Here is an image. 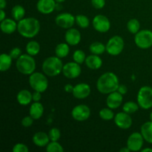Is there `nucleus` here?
I'll use <instances>...</instances> for the list:
<instances>
[{
	"instance_id": "obj_45",
	"label": "nucleus",
	"mask_w": 152,
	"mask_h": 152,
	"mask_svg": "<svg viewBox=\"0 0 152 152\" xmlns=\"http://www.w3.org/2000/svg\"><path fill=\"white\" fill-rule=\"evenodd\" d=\"M6 4H7L6 0H0V8L4 9L6 7Z\"/></svg>"
},
{
	"instance_id": "obj_18",
	"label": "nucleus",
	"mask_w": 152,
	"mask_h": 152,
	"mask_svg": "<svg viewBox=\"0 0 152 152\" xmlns=\"http://www.w3.org/2000/svg\"><path fill=\"white\" fill-rule=\"evenodd\" d=\"M123 102V94L119 93L117 91L110 93L106 99V104L108 108L116 109L121 105Z\"/></svg>"
},
{
	"instance_id": "obj_28",
	"label": "nucleus",
	"mask_w": 152,
	"mask_h": 152,
	"mask_svg": "<svg viewBox=\"0 0 152 152\" xmlns=\"http://www.w3.org/2000/svg\"><path fill=\"white\" fill-rule=\"evenodd\" d=\"M11 14L14 20L19 22V21L24 19V16H25V10L22 5L17 4V5H15L13 7L11 10Z\"/></svg>"
},
{
	"instance_id": "obj_31",
	"label": "nucleus",
	"mask_w": 152,
	"mask_h": 152,
	"mask_svg": "<svg viewBox=\"0 0 152 152\" xmlns=\"http://www.w3.org/2000/svg\"><path fill=\"white\" fill-rule=\"evenodd\" d=\"M140 28V24L137 19H132L128 22L127 28L129 32L132 34H136L137 33L139 32Z\"/></svg>"
},
{
	"instance_id": "obj_20",
	"label": "nucleus",
	"mask_w": 152,
	"mask_h": 152,
	"mask_svg": "<svg viewBox=\"0 0 152 152\" xmlns=\"http://www.w3.org/2000/svg\"><path fill=\"white\" fill-rule=\"evenodd\" d=\"M86 64L88 68L91 70H97L101 68L102 65V60L99 55L92 54L87 56L86 59Z\"/></svg>"
},
{
	"instance_id": "obj_40",
	"label": "nucleus",
	"mask_w": 152,
	"mask_h": 152,
	"mask_svg": "<svg viewBox=\"0 0 152 152\" xmlns=\"http://www.w3.org/2000/svg\"><path fill=\"white\" fill-rule=\"evenodd\" d=\"M91 4L94 8L102 9L105 5V0H91Z\"/></svg>"
},
{
	"instance_id": "obj_47",
	"label": "nucleus",
	"mask_w": 152,
	"mask_h": 152,
	"mask_svg": "<svg viewBox=\"0 0 152 152\" xmlns=\"http://www.w3.org/2000/svg\"><path fill=\"white\" fill-rule=\"evenodd\" d=\"M142 152H146V151H150V152H152V148H145V149H142Z\"/></svg>"
},
{
	"instance_id": "obj_9",
	"label": "nucleus",
	"mask_w": 152,
	"mask_h": 152,
	"mask_svg": "<svg viewBox=\"0 0 152 152\" xmlns=\"http://www.w3.org/2000/svg\"><path fill=\"white\" fill-rule=\"evenodd\" d=\"M144 138L142 134L134 132L128 138L127 146L132 151H139L143 145Z\"/></svg>"
},
{
	"instance_id": "obj_24",
	"label": "nucleus",
	"mask_w": 152,
	"mask_h": 152,
	"mask_svg": "<svg viewBox=\"0 0 152 152\" xmlns=\"http://www.w3.org/2000/svg\"><path fill=\"white\" fill-rule=\"evenodd\" d=\"M141 134L144 140L152 144V122H146L141 126Z\"/></svg>"
},
{
	"instance_id": "obj_19",
	"label": "nucleus",
	"mask_w": 152,
	"mask_h": 152,
	"mask_svg": "<svg viewBox=\"0 0 152 152\" xmlns=\"http://www.w3.org/2000/svg\"><path fill=\"white\" fill-rule=\"evenodd\" d=\"M18 24L16 22V20L11 19H4L1 22V30L3 33L6 34H11L17 30Z\"/></svg>"
},
{
	"instance_id": "obj_49",
	"label": "nucleus",
	"mask_w": 152,
	"mask_h": 152,
	"mask_svg": "<svg viewBox=\"0 0 152 152\" xmlns=\"http://www.w3.org/2000/svg\"><path fill=\"white\" fill-rule=\"evenodd\" d=\"M150 120L152 122V111H151V114H150Z\"/></svg>"
},
{
	"instance_id": "obj_32",
	"label": "nucleus",
	"mask_w": 152,
	"mask_h": 152,
	"mask_svg": "<svg viewBox=\"0 0 152 152\" xmlns=\"http://www.w3.org/2000/svg\"><path fill=\"white\" fill-rule=\"evenodd\" d=\"M76 19V23L77 24L79 27L82 28H87L89 26L90 24V21L89 19L86 16L83 14L77 15L75 17Z\"/></svg>"
},
{
	"instance_id": "obj_14",
	"label": "nucleus",
	"mask_w": 152,
	"mask_h": 152,
	"mask_svg": "<svg viewBox=\"0 0 152 152\" xmlns=\"http://www.w3.org/2000/svg\"><path fill=\"white\" fill-rule=\"evenodd\" d=\"M114 123L122 129H128L132 126V119L129 114L126 112H120L114 117Z\"/></svg>"
},
{
	"instance_id": "obj_38",
	"label": "nucleus",
	"mask_w": 152,
	"mask_h": 152,
	"mask_svg": "<svg viewBox=\"0 0 152 152\" xmlns=\"http://www.w3.org/2000/svg\"><path fill=\"white\" fill-rule=\"evenodd\" d=\"M34 120V119L31 116H27L22 120V126L26 128L30 127V126H32Z\"/></svg>"
},
{
	"instance_id": "obj_13",
	"label": "nucleus",
	"mask_w": 152,
	"mask_h": 152,
	"mask_svg": "<svg viewBox=\"0 0 152 152\" xmlns=\"http://www.w3.org/2000/svg\"><path fill=\"white\" fill-rule=\"evenodd\" d=\"M56 24L64 29H69L76 22V19L71 13H62L58 15L55 19Z\"/></svg>"
},
{
	"instance_id": "obj_6",
	"label": "nucleus",
	"mask_w": 152,
	"mask_h": 152,
	"mask_svg": "<svg viewBox=\"0 0 152 152\" xmlns=\"http://www.w3.org/2000/svg\"><path fill=\"white\" fill-rule=\"evenodd\" d=\"M137 103L143 109L152 108V88L143 86L137 94Z\"/></svg>"
},
{
	"instance_id": "obj_42",
	"label": "nucleus",
	"mask_w": 152,
	"mask_h": 152,
	"mask_svg": "<svg viewBox=\"0 0 152 152\" xmlns=\"http://www.w3.org/2000/svg\"><path fill=\"white\" fill-rule=\"evenodd\" d=\"M41 98H42L41 92L35 91V92L33 94V100H34V102H39V101L41 99Z\"/></svg>"
},
{
	"instance_id": "obj_3",
	"label": "nucleus",
	"mask_w": 152,
	"mask_h": 152,
	"mask_svg": "<svg viewBox=\"0 0 152 152\" xmlns=\"http://www.w3.org/2000/svg\"><path fill=\"white\" fill-rule=\"evenodd\" d=\"M63 64L58 56L48 57L42 63V71L48 77H56L62 72Z\"/></svg>"
},
{
	"instance_id": "obj_22",
	"label": "nucleus",
	"mask_w": 152,
	"mask_h": 152,
	"mask_svg": "<svg viewBox=\"0 0 152 152\" xmlns=\"http://www.w3.org/2000/svg\"><path fill=\"white\" fill-rule=\"evenodd\" d=\"M30 116L34 120H39L42 117L44 113V107L42 103L39 102H34L30 107Z\"/></svg>"
},
{
	"instance_id": "obj_26",
	"label": "nucleus",
	"mask_w": 152,
	"mask_h": 152,
	"mask_svg": "<svg viewBox=\"0 0 152 152\" xmlns=\"http://www.w3.org/2000/svg\"><path fill=\"white\" fill-rule=\"evenodd\" d=\"M70 51L69 45L68 43H60L57 45L55 48V53L56 56L60 59L65 57L68 55Z\"/></svg>"
},
{
	"instance_id": "obj_37",
	"label": "nucleus",
	"mask_w": 152,
	"mask_h": 152,
	"mask_svg": "<svg viewBox=\"0 0 152 152\" xmlns=\"http://www.w3.org/2000/svg\"><path fill=\"white\" fill-rule=\"evenodd\" d=\"M13 152H28V148L23 143H16L13 148Z\"/></svg>"
},
{
	"instance_id": "obj_25",
	"label": "nucleus",
	"mask_w": 152,
	"mask_h": 152,
	"mask_svg": "<svg viewBox=\"0 0 152 152\" xmlns=\"http://www.w3.org/2000/svg\"><path fill=\"white\" fill-rule=\"evenodd\" d=\"M12 57L7 53H2L0 56V71L1 72L7 71L10 69L12 64Z\"/></svg>"
},
{
	"instance_id": "obj_46",
	"label": "nucleus",
	"mask_w": 152,
	"mask_h": 152,
	"mask_svg": "<svg viewBox=\"0 0 152 152\" xmlns=\"http://www.w3.org/2000/svg\"><path fill=\"white\" fill-rule=\"evenodd\" d=\"M131 150L128 148V146L126 147V148H122L120 150V152H129Z\"/></svg>"
},
{
	"instance_id": "obj_34",
	"label": "nucleus",
	"mask_w": 152,
	"mask_h": 152,
	"mask_svg": "<svg viewBox=\"0 0 152 152\" xmlns=\"http://www.w3.org/2000/svg\"><path fill=\"white\" fill-rule=\"evenodd\" d=\"M99 117H100L101 119L104 120H111L112 119L114 118V114L113 112V111L111 110V108H102L99 113Z\"/></svg>"
},
{
	"instance_id": "obj_10",
	"label": "nucleus",
	"mask_w": 152,
	"mask_h": 152,
	"mask_svg": "<svg viewBox=\"0 0 152 152\" xmlns=\"http://www.w3.org/2000/svg\"><path fill=\"white\" fill-rule=\"evenodd\" d=\"M93 27L96 31L100 33H106L111 28L109 19L104 15H97L92 21Z\"/></svg>"
},
{
	"instance_id": "obj_27",
	"label": "nucleus",
	"mask_w": 152,
	"mask_h": 152,
	"mask_svg": "<svg viewBox=\"0 0 152 152\" xmlns=\"http://www.w3.org/2000/svg\"><path fill=\"white\" fill-rule=\"evenodd\" d=\"M89 50L92 54L100 55L102 54L106 50V45L102 44V42H94L92 44H91Z\"/></svg>"
},
{
	"instance_id": "obj_17",
	"label": "nucleus",
	"mask_w": 152,
	"mask_h": 152,
	"mask_svg": "<svg viewBox=\"0 0 152 152\" xmlns=\"http://www.w3.org/2000/svg\"><path fill=\"white\" fill-rule=\"evenodd\" d=\"M65 38L69 45L75 46L81 41V34L76 28H69L65 33Z\"/></svg>"
},
{
	"instance_id": "obj_30",
	"label": "nucleus",
	"mask_w": 152,
	"mask_h": 152,
	"mask_svg": "<svg viewBox=\"0 0 152 152\" xmlns=\"http://www.w3.org/2000/svg\"><path fill=\"white\" fill-rule=\"evenodd\" d=\"M123 111L127 113V114H134V113L138 111V109H139V105H138V103L137 104L134 102L129 101V102H126L123 105Z\"/></svg>"
},
{
	"instance_id": "obj_7",
	"label": "nucleus",
	"mask_w": 152,
	"mask_h": 152,
	"mask_svg": "<svg viewBox=\"0 0 152 152\" xmlns=\"http://www.w3.org/2000/svg\"><path fill=\"white\" fill-rule=\"evenodd\" d=\"M134 42L138 48L142 49L149 48L152 46V31L142 30L135 34Z\"/></svg>"
},
{
	"instance_id": "obj_33",
	"label": "nucleus",
	"mask_w": 152,
	"mask_h": 152,
	"mask_svg": "<svg viewBox=\"0 0 152 152\" xmlns=\"http://www.w3.org/2000/svg\"><path fill=\"white\" fill-rule=\"evenodd\" d=\"M46 151L48 152H63L64 148L57 141H51L46 145Z\"/></svg>"
},
{
	"instance_id": "obj_8",
	"label": "nucleus",
	"mask_w": 152,
	"mask_h": 152,
	"mask_svg": "<svg viewBox=\"0 0 152 152\" xmlns=\"http://www.w3.org/2000/svg\"><path fill=\"white\" fill-rule=\"evenodd\" d=\"M124 49V40L120 36L111 37L106 45V51L112 56L120 54Z\"/></svg>"
},
{
	"instance_id": "obj_5",
	"label": "nucleus",
	"mask_w": 152,
	"mask_h": 152,
	"mask_svg": "<svg viewBox=\"0 0 152 152\" xmlns=\"http://www.w3.org/2000/svg\"><path fill=\"white\" fill-rule=\"evenodd\" d=\"M29 84L34 91L45 92L48 87V81L45 75L40 72H34L30 75Z\"/></svg>"
},
{
	"instance_id": "obj_21",
	"label": "nucleus",
	"mask_w": 152,
	"mask_h": 152,
	"mask_svg": "<svg viewBox=\"0 0 152 152\" xmlns=\"http://www.w3.org/2000/svg\"><path fill=\"white\" fill-rule=\"evenodd\" d=\"M50 138L48 134L42 132L36 133L33 137V142L39 147H45L49 143Z\"/></svg>"
},
{
	"instance_id": "obj_23",
	"label": "nucleus",
	"mask_w": 152,
	"mask_h": 152,
	"mask_svg": "<svg viewBox=\"0 0 152 152\" xmlns=\"http://www.w3.org/2000/svg\"><path fill=\"white\" fill-rule=\"evenodd\" d=\"M16 99L21 105H28L33 100V94L28 90L24 89L18 93Z\"/></svg>"
},
{
	"instance_id": "obj_12",
	"label": "nucleus",
	"mask_w": 152,
	"mask_h": 152,
	"mask_svg": "<svg viewBox=\"0 0 152 152\" xmlns=\"http://www.w3.org/2000/svg\"><path fill=\"white\" fill-rule=\"evenodd\" d=\"M72 117L77 121H85L88 120L91 115V110L86 105H78L73 108L71 111Z\"/></svg>"
},
{
	"instance_id": "obj_29",
	"label": "nucleus",
	"mask_w": 152,
	"mask_h": 152,
	"mask_svg": "<svg viewBox=\"0 0 152 152\" xmlns=\"http://www.w3.org/2000/svg\"><path fill=\"white\" fill-rule=\"evenodd\" d=\"M26 51L31 56H36L40 51V45L36 41H30L26 45Z\"/></svg>"
},
{
	"instance_id": "obj_11",
	"label": "nucleus",
	"mask_w": 152,
	"mask_h": 152,
	"mask_svg": "<svg viewBox=\"0 0 152 152\" xmlns=\"http://www.w3.org/2000/svg\"><path fill=\"white\" fill-rule=\"evenodd\" d=\"M82 70L80 64L76 62H68L62 68V74L68 79H75L81 74Z\"/></svg>"
},
{
	"instance_id": "obj_39",
	"label": "nucleus",
	"mask_w": 152,
	"mask_h": 152,
	"mask_svg": "<svg viewBox=\"0 0 152 152\" xmlns=\"http://www.w3.org/2000/svg\"><path fill=\"white\" fill-rule=\"evenodd\" d=\"M9 55L12 57V59H17L22 55V50L19 48H14L12 49L9 53Z\"/></svg>"
},
{
	"instance_id": "obj_35",
	"label": "nucleus",
	"mask_w": 152,
	"mask_h": 152,
	"mask_svg": "<svg viewBox=\"0 0 152 152\" xmlns=\"http://www.w3.org/2000/svg\"><path fill=\"white\" fill-rule=\"evenodd\" d=\"M73 59H74V62H77V63L80 64H80H83V62H86V53H85L82 50H75L74 54H73Z\"/></svg>"
},
{
	"instance_id": "obj_44",
	"label": "nucleus",
	"mask_w": 152,
	"mask_h": 152,
	"mask_svg": "<svg viewBox=\"0 0 152 152\" xmlns=\"http://www.w3.org/2000/svg\"><path fill=\"white\" fill-rule=\"evenodd\" d=\"M5 13L4 11V9H1L0 10V21H3L5 19Z\"/></svg>"
},
{
	"instance_id": "obj_15",
	"label": "nucleus",
	"mask_w": 152,
	"mask_h": 152,
	"mask_svg": "<svg viewBox=\"0 0 152 152\" xmlns=\"http://www.w3.org/2000/svg\"><path fill=\"white\" fill-rule=\"evenodd\" d=\"M72 94L73 96L77 99H86L91 94L90 86L87 83H79L74 86Z\"/></svg>"
},
{
	"instance_id": "obj_43",
	"label": "nucleus",
	"mask_w": 152,
	"mask_h": 152,
	"mask_svg": "<svg viewBox=\"0 0 152 152\" xmlns=\"http://www.w3.org/2000/svg\"><path fill=\"white\" fill-rule=\"evenodd\" d=\"M65 91L67 93H71V92L73 91V89H74V86L71 84H67L65 86V88H64Z\"/></svg>"
},
{
	"instance_id": "obj_36",
	"label": "nucleus",
	"mask_w": 152,
	"mask_h": 152,
	"mask_svg": "<svg viewBox=\"0 0 152 152\" xmlns=\"http://www.w3.org/2000/svg\"><path fill=\"white\" fill-rule=\"evenodd\" d=\"M48 136L50 141H57L60 138V131L57 128H53L48 132Z\"/></svg>"
},
{
	"instance_id": "obj_48",
	"label": "nucleus",
	"mask_w": 152,
	"mask_h": 152,
	"mask_svg": "<svg viewBox=\"0 0 152 152\" xmlns=\"http://www.w3.org/2000/svg\"><path fill=\"white\" fill-rule=\"evenodd\" d=\"M55 1H56V3H62L63 1H65V0H55Z\"/></svg>"
},
{
	"instance_id": "obj_1",
	"label": "nucleus",
	"mask_w": 152,
	"mask_h": 152,
	"mask_svg": "<svg viewBox=\"0 0 152 152\" xmlns=\"http://www.w3.org/2000/svg\"><path fill=\"white\" fill-rule=\"evenodd\" d=\"M119 86V79L115 74L112 72H106L101 75L96 82L97 90L103 94H109L110 93L117 91Z\"/></svg>"
},
{
	"instance_id": "obj_2",
	"label": "nucleus",
	"mask_w": 152,
	"mask_h": 152,
	"mask_svg": "<svg viewBox=\"0 0 152 152\" xmlns=\"http://www.w3.org/2000/svg\"><path fill=\"white\" fill-rule=\"evenodd\" d=\"M17 31L25 38H33L39 32L40 23L36 18H24L18 22Z\"/></svg>"
},
{
	"instance_id": "obj_41",
	"label": "nucleus",
	"mask_w": 152,
	"mask_h": 152,
	"mask_svg": "<svg viewBox=\"0 0 152 152\" xmlns=\"http://www.w3.org/2000/svg\"><path fill=\"white\" fill-rule=\"evenodd\" d=\"M117 91L121 94L124 95L128 92V88L125 85H120L118 88H117Z\"/></svg>"
},
{
	"instance_id": "obj_16",
	"label": "nucleus",
	"mask_w": 152,
	"mask_h": 152,
	"mask_svg": "<svg viewBox=\"0 0 152 152\" xmlns=\"http://www.w3.org/2000/svg\"><path fill=\"white\" fill-rule=\"evenodd\" d=\"M56 1L55 0H39L37 8L39 12L43 14L51 13L56 9Z\"/></svg>"
},
{
	"instance_id": "obj_4",
	"label": "nucleus",
	"mask_w": 152,
	"mask_h": 152,
	"mask_svg": "<svg viewBox=\"0 0 152 152\" xmlns=\"http://www.w3.org/2000/svg\"><path fill=\"white\" fill-rule=\"evenodd\" d=\"M28 54H22L16 59V66L18 71L25 75H31L36 69L35 59Z\"/></svg>"
}]
</instances>
